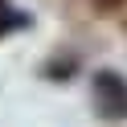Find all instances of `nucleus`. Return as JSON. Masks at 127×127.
<instances>
[{"mask_svg":"<svg viewBox=\"0 0 127 127\" xmlns=\"http://www.w3.org/2000/svg\"><path fill=\"white\" fill-rule=\"evenodd\" d=\"M25 29H33V17L25 8H17L12 0H0V41L12 33H25Z\"/></svg>","mask_w":127,"mask_h":127,"instance_id":"obj_3","label":"nucleus"},{"mask_svg":"<svg viewBox=\"0 0 127 127\" xmlns=\"http://www.w3.org/2000/svg\"><path fill=\"white\" fill-rule=\"evenodd\" d=\"M78 70H82V58L74 49H58V53H49L41 62V78L45 82H70V78H78Z\"/></svg>","mask_w":127,"mask_h":127,"instance_id":"obj_2","label":"nucleus"},{"mask_svg":"<svg viewBox=\"0 0 127 127\" xmlns=\"http://www.w3.org/2000/svg\"><path fill=\"white\" fill-rule=\"evenodd\" d=\"M90 102L102 123H127V78L102 66L90 74Z\"/></svg>","mask_w":127,"mask_h":127,"instance_id":"obj_1","label":"nucleus"},{"mask_svg":"<svg viewBox=\"0 0 127 127\" xmlns=\"http://www.w3.org/2000/svg\"><path fill=\"white\" fill-rule=\"evenodd\" d=\"M90 4H94V12H102V17H115V12L127 8V0H90Z\"/></svg>","mask_w":127,"mask_h":127,"instance_id":"obj_4","label":"nucleus"}]
</instances>
